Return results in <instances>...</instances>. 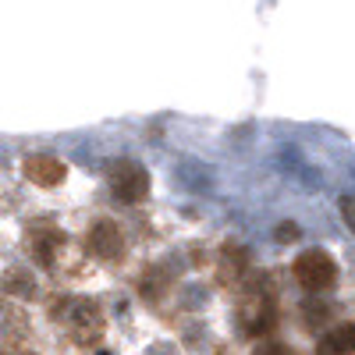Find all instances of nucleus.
Returning a JSON list of instances; mask_svg holds the SVG:
<instances>
[{"label":"nucleus","mask_w":355,"mask_h":355,"mask_svg":"<svg viewBox=\"0 0 355 355\" xmlns=\"http://www.w3.org/2000/svg\"><path fill=\"white\" fill-rule=\"evenodd\" d=\"M277 323V302H274V291L266 284H252L242 291L239 299V327L242 334L249 338H259V334H270Z\"/></svg>","instance_id":"nucleus-1"},{"label":"nucleus","mask_w":355,"mask_h":355,"mask_svg":"<svg viewBox=\"0 0 355 355\" xmlns=\"http://www.w3.org/2000/svg\"><path fill=\"white\" fill-rule=\"evenodd\" d=\"M53 316H61L68 334L85 348L103 338V313L93 299H61V306H53Z\"/></svg>","instance_id":"nucleus-2"},{"label":"nucleus","mask_w":355,"mask_h":355,"mask_svg":"<svg viewBox=\"0 0 355 355\" xmlns=\"http://www.w3.org/2000/svg\"><path fill=\"white\" fill-rule=\"evenodd\" d=\"M291 274H295V281H299L306 291L320 295V291H327V288L338 284V263L331 259V252L309 249V252H302L299 259H295Z\"/></svg>","instance_id":"nucleus-3"},{"label":"nucleus","mask_w":355,"mask_h":355,"mask_svg":"<svg viewBox=\"0 0 355 355\" xmlns=\"http://www.w3.org/2000/svg\"><path fill=\"white\" fill-rule=\"evenodd\" d=\"M110 189L121 202L135 206V202L146 199V192H150V174H146V167H139L135 160H117L110 167Z\"/></svg>","instance_id":"nucleus-4"},{"label":"nucleus","mask_w":355,"mask_h":355,"mask_svg":"<svg viewBox=\"0 0 355 355\" xmlns=\"http://www.w3.org/2000/svg\"><path fill=\"white\" fill-rule=\"evenodd\" d=\"M85 249L93 252L96 259H103V263H117L125 256V231L117 227L114 220H96L93 227H89V234H85Z\"/></svg>","instance_id":"nucleus-5"},{"label":"nucleus","mask_w":355,"mask_h":355,"mask_svg":"<svg viewBox=\"0 0 355 355\" xmlns=\"http://www.w3.org/2000/svg\"><path fill=\"white\" fill-rule=\"evenodd\" d=\"M64 249H68V239L57 227H36L28 234V256L40 266H57L64 259Z\"/></svg>","instance_id":"nucleus-6"},{"label":"nucleus","mask_w":355,"mask_h":355,"mask_svg":"<svg viewBox=\"0 0 355 355\" xmlns=\"http://www.w3.org/2000/svg\"><path fill=\"white\" fill-rule=\"evenodd\" d=\"M64 164L57 160V157H50V153H36V157H28L25 160V178L33 185H40V189H53V185H61L64 182Z\"/></svg>","instance_id":"nucleus-7"},{"label":"nucleus","mask_w":355,"mask_h":355,"mask_svg":"<svg viewBox=\"0 0 355 355\" xmlns=\"http://www.w3.org/2000/svg\"><path fill=\"white\" fill-rule=\"evenodd\" d=\"M316 355H355V323H338L316 341Z\"/></svg>","instance_id":"nucleus-8"},{"label":"nucleus","mask_w":355,"mask_h":355,"mask_svg":"<svg viewBox=\"0 0 355 355\" xmlns=\"http://www.w3.org/2000/svg\"><path fill=\"white\" fill-rule=\"evenodd\" d=\"M245 270H249V256L242 249H234V245L224 249V256H220V281L224 284H239Z\"/></svg>","instance_id":"nucleus-9"},{"label":"nucleus","mask_w":355,"mask_h":355,"mask_svg":"<svg viewBox=\"0 0 355 355\" xmlns=\"http://www.w3.org/2000/svg\"><path fill=\"white\" fill-rule=\"evenodd\" d=\"M0 327H4L11 338H21L28 331V320H25V313L15 302H4V306H0Z\"/></svg>","instance_id":"nucleus-10"},{"label":"nucleus","mask_w":355,"mask_h":355,"mask_svg":"<svg viewBox=\"0 0 355 355\" xmlns=\"http://www.w3.org/2000/svg\"><path fill=\"white\" fill-rule=\"evenodd\" d=\"M139 288H142V295H146L150 302H157V299H164V291H167V277H164L160 270H150V274L142 277Z\"/></svg>","instance_id":"nucleus-11"},{"label":"nucleus","mask_w":355,"mask_h":355,"mask_svg":"<svg viewBox=\"0 0 355 355\" xmlns=\"http://www.w3.org/2000/svg\"><path fill=\"white\" fill-rule=\"evenodd\" d=\"M4 288H8L11 295H25V299H28V295H36V284L28 281L21 270H11V274H8V281H4Z\"/></svg>","instance_id":"nucleus-12"},{"label":"nucleus","mask_w":355,"mask_h":355,"mask_svg":"<svg viewBox=\"0 0 355 355\" xmlns=\"http://www.w3.org/2000/svg\"><path fill=\"white\" fill-rule=\"evenodd\" d=\"M252 355H295L288 345H277V341H270V345H259Z\"/></svg>","instance_id":"nucleus-13"},{"label":"nucleus","mask_w":355,"mask_h":355,"mask_svg":"<svg viewBox=\"0 0 355 355\" xmlns=\"http://www.w3.org/2000/svg\"><path fill=\"white\" fill-rule=\"evenodd\" d=\"M0 355H36V352H33V348H25V345H8Z\"/></svg>","instance_id":"nucleus-14"}]
</instances>
